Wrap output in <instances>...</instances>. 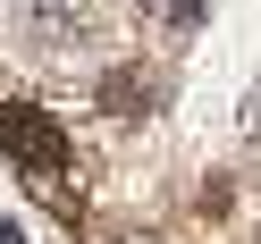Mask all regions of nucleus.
<instances>
[{
  "mask_svg": "<svg viewBox=\"0 0 261 244\" xmlns=\"http://www.w3.org/2000/svg\"><path fill=\"white\" fill-rule=\"evenodd\" d=\"M0 143H9L25 169H59V160H68V135H59L42 110H25V101H9V110H0Z\"/></svg>",
  "mask_w": 261,
  "mask_h": 244,
  "instance_id": "nucleus-1",
  "label": "nucleus"
},
{
  "mask_svg": "<svg viewBox=\"0 0 261 244\" xmlns=\"http://www.w3.org/2000/svg\"><path fill=\"white\" fill-rule=\"evenodd\" d=\"M101 101H110V110H152L160 93H152V76H143V68H118V76H110V93H101Z\"/></svg>",
  "mask_w": 261,
  "mask_h": 244,
  "instance_id": "nucleus-2",
  "label": "nucleus"
},
{
  "mask_svg": "<svg viewBox=\"0 0 261 244\" xmlns=\"http://www.w3.org/2000/svg\"><path fill=\"white\" fill-rule=\"evenodd\" d=\"M169 25H202V0H169Z\"/></svg>",
  "mask_w": 261,
  "mask_h": 244,
  "instance_id": "nucleus-3",
  "label": "nucleus"
}]
</instances>
